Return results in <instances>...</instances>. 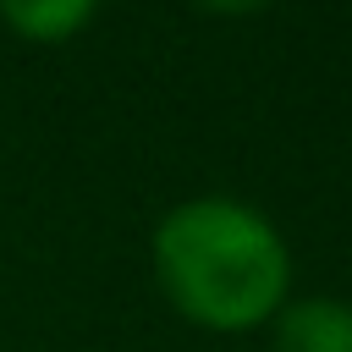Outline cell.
<instances>
[{"mask_svg":"<svg viewBox=\"0 0 352 352\" xmlns=\"http://www.w3.org/2000/svg\"><path fill=\"white\" fill-rule=\"evenodd\" d=\"M154 270L165 297L209 324V330H248L280 314L292 258L280 231L231 198H192L176 204L154 231Z\"/></svg>","mask_w":352,"mask_h":352,"instance_id":"cell-1","label":"cell"},{"mask_svg":"<svg viewBox=\"0 0 352 352\" xmlns=\"http://www.w3.org/2000/svg\"><path fill=\"white\" fill-rule=\"evenodd\" d=\"M275 352H352V308L336 297H308L280 308Z\"/></svg>","mask_w":352,"mask_h":352,"instance_id":"cell-2","label":"cell"},{"mask_svg":"<svg viewBox=\"0 0 352 352\" xmlns=\"http://www.w3.org/2000/svg\"><path fill=\"white\" fill-rule=\"evenodd\" d=\"M94 6H99V0H0V16H6L22 38L50 44V38L77 33V28L94 16Z\"/></svg>","mask_w":352,"mask_h":352,"instance_id":"cell-3","label":"cell"},{"mask_svg":"<svg viewBox=\"0 0 352 352\" xmlns=\"http://www.w3.org/2000/svg\"><path fill=\"white\" fill-rule=\"evenodd\" d=\"M209 11H258L264 0H204Z\"/></svg>","mask_w":352,"mask_h":352,"instance_id":"cell-4","label":"cell"}]
</instances>
